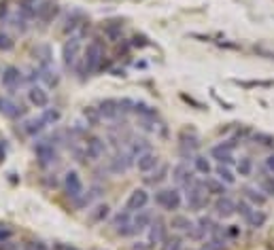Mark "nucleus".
Instances as JSON below:
<instances>
[{
    "label": "nucleus",
    "instance_id": "obj_40",
    "mask_svg": "<svg viewBox=\"0 0 274 250\" xmlns=\"http://www.w3.org/2000/svg\"><path fill=\"white\" fill-rule=\"evenodd\" d=\"M183 248V238L181 235H172V238H166L162 244V250H181Z\"/></svg>",
    "mask_w": 274,
    "mask_h": 250
},
{
    "label": "nucleus",
    "instance_id": "obj_5",
    "mask_svg": "<svg viewBox=\"0 0 274 250\" xmlns=\"http://www.w3.org/2000/svg\"><path fill=\"white\" fill-rule=\"evenodd\" d=\"M149 199H151V195H149L147 189H134V191L128 195V199H125V210H130V212L145 210L147 204H149Z\"/></svg>",
    "mask_w": 274,
    "mask_h": 250
},
{
    "label": "nucleus",
    "instance_id": "obj_28",
    "mask_svg": "<svg viewBox=\"0 0 274 250\" xmlns=\"http://www.w3.org/2000/svg\"><path fill=\"white\" fill-rule=\"evenodd\" d=\"M170 227L175 231H185L187 233L194 227V223L187 216H183V214H175V216H172V220H170Z\"/></svg>",
    "mask_w": 274,
    "mask_h": 250
},
{
    "label": "nucleus",
    "instance_id": "obj_50",
    "mask_svg": "<svg viewBox=\"0 0 274 250\" xmlns=\"http://www.w3.org/2000/svg\"><path fill=\"white\" fill-rule=\"evenodd\" d=\"M225 235H227V238H238V235H240V227L238 225H229L225 229Z\"/></svg>",
    "mask_w": 274,
    "mask_h": 250
},
{
    "label": "nucleus",
    "instance_id": "obj_47",
    "mask_svg": "<svg viewBox=\"0 0 274 250\" xmlns=\"http://www.w3.org/2000/svg\"><path fill=\"white\" fill-rule=\"evenodd\" d=\"M13 231L11 227H7V225H0V244H5V242H9L11 238H13Z\"/></svg>",
    "mask_w": 274,
    "mask_h": 250
},
{
    "label": "nucleus",
    "instance_id": "obj_39",
    "mask_svg": "<svg viewBox=\"0 0 274 250\" xmlns=\"http://www.w3.org/2000/svg\"><path fill=\"white\" fill-rule=\"evenodd\" d=\"M40 77L45 79V83H47L49 87L57 85V81H60V77H57V74H55V70H51L49 66H43V68H40Z\"/></svg>",
    "mask_w": 274,
    "mask_h": 250
},
{
    "label": "nucleus",
    "instance_id": "obj_26",
    "mask_svg": "<svg viewBox=\"0 0 274 250\" xmlns=\"http://www.w3.org/2000/svg\"><path fill=\"white\" fill-rule=\"evenodd\" d=\"M111 214V206L109 204H98L94 206V210H90V220L92 223H104Z\"/></svg>",
    "mask_w": 274,
    "mask_h": 250
},
{
    "label": "nucleus",
    "instance_id": "obj_19",
    "mask_svg": "<svg viewBox=\"0 0 274 250\" xmlns=\"http://www.w3.org/2000/svg\"><path fill=\"white\" fill-rule=\"evenodd\" d=\"M98 110L102 119H115L121 115V108H119V100H113V98H107L98 104Z\"/></svg>",
    "mask_w": 274,
    "mask_h": 250
},
{
    "label": "nucleus",
    "instance_id": "obj_2",
    "mask_svg": "<svg viewBox=\"0 0 274 250\" xmlns=\"http://www.w3.org/2000/svg\"><path fill=\"white\" fill-rule=\"evenodd\" d=\"M185 191H187V208H189V210L198 212L208 204V191H206L204 183H200V180H196V183L189 185Z\"/></svg>",
    "mask_w": 274,
    "mask_h": 250
},
{
    "label": "nucleus",
    "instance_id": "obj_53",
    "mask_svg": "<svg viewBox=\"0 0 274 250\" xmlns=\"http://www.w3.org/2000/svg\"><path fill=\"white\" fill-rule=\"evenodd\" d=\"M151 246H149V242H136L134 246H132V250H149Z\"/></svg>",
    "mask_w": 274,
    "mask_h": 250
},
{
    "label": "nucleus",
    "instance_id": "obj_11",
    "mask_svg": "<svg viewBox=\"0 0 274 250\" xmlns=\"http://www.w3.org/2000/svg\"><path fill=\"white\" fill-rule=\"evenodd\" d=\"M79 49H81V38L79 36H73L68 43L62 47V60H64V66L66 68H73L77 64V55H79Z\"/></svg>",
    "mask_w": 274,
    "mask_h": 250
},
{
    "label": "nucleus",
    "instance_id": "obj_41",
    "mask_svg": "<svg viewBox=\"0 0 274 250\" xmlns=\"http://www.w3.org/2000/svg\"><path fill=\"white\" fill-rule=\"evenodd\" d=\"M259 189H262L268 197H274V174H272V176H264V178H262V185H259Z\"/></svg>",
    "mask_w": 274,
    "mask_h": 250
},
{
    "label": "nucleus",
    "instance_id": "obj_48",
    "mask_svg": "<svg viewBox=\"0 0 274 250\" xmlns=\"http://www.w3.org/2000/svg\"><path fill=\"white\" fill-rule=\"evenodd\" d=\"M26 250H49V246L43 242H26Z\"/></svg>",
    "mask_w": 274,
    "mask_h": 250
},
{
    "label": "nucleus",
    "instance_id": "obj_27",
    "mask_svg": "<svg viewBox=\"0 0 274 250\" xmlns=\"http://www.w3.org/2000/svg\"><path fill=\"white\" fill-rule=\"evenodd\" d=\"M266 220H268V214L264 210H253V214L244 220V223H247V227H251V229H262L266 225Z\"/></svg>",
    "mask_w": 274,
    "mask_h": 250
},
{
    "label": "nucleus",
    "instance_id": "obj_1",
    "mask_svg": "<svg viewBox=\"0 0 274 250\" xmlns=\"http://www.w3.org/2000/svg\"><path fill=\"white\" fill-rule=\"evenodd\" d=\"M155 204L162 208V210H168V212H177L179 208L183 206V195L179 189H160L155 191Z\"/></svg>",
    "mask_w": 274,
    "mask_h": 250
},
{
    "label": "nucleus",
    "instance_id": "obj_10",
    "mask_svg": "<svg viewBox=\"0 0 274 250\" xmlns=\"http://www.w3.org/2000/svg\"><path fill=\"white\" fill-rule=\"evenodd\" d=\"M57 13H60V7H57L55 0H40L36 7V19L43 23H49L55 19Z\"/></svg>",
    "mask_w": 274,
    "mask_h": 250
},
{
    "label": "nucleus",
    "instance_id": "obj_55",
    "mask_svg": "<svg viewBox=\"0 0 274 250\" xmlns=\"http://www.w3.org/2000/svg\"><path fill=\"white\" fill-rule=\"evenodd\" d=\"M198 250H215V248H213V246H210L208 242H204V244H202V246H200Z\"/></svg>",
    "mask_w": 274,
    "mask_h": 250
},
{
    "label": "nucleus",
    "instance_id": "obj_8",
    "mask_svg": "<svg viewBox=\"0 0 274 250\" xmlns=\"http://www.w3.org/2000/svg\"><path fill=\"white\" fill-rule=\"evenodd\" d=\"M166 238H168V225L164 223V220L155 218L151 223V227H149V233H147L149 246H162Z\"/></svg>",
    "mask_w": 274,
    "mask_h": 250
},
{
    "label": "nucleus",
    "instance_id": "obj_36",
    "mask_svg": "<svg viewBox=\"0 0 274 250\" xmlns=\"http://www.w3.org/2000/svg\"><path fill=\"white\" fill-rule=\"evenodd\" d=\"M166 178H168V165H157V172L153 170V176L147 178V183L149 185H160Z\"/></svg>",
    "mask_w": 274,
    "mask_h": 250
},
{
    "label": "nucleus",
    "instance_id": "obj_3",
    "mask_svg": "<svg viewBox=\"0 0 274 250\" xmlns=\"http://www.w3.org/2000/svg\"><path fill=\"white\" fill-rule=\"evenodd\" d=\"M104 64V49L98 40H92V43L85 45V68L90 72H98Z\"/></svg>",
    "mask_w": 274,
    "mask_h": 250
},
{
    "label": "nucleus",
    "instance_id": "obj_52",
    "mask_svg": "<svg viewBox=\"0 0 274 250\" xmlns=\"http://www.w3.org/2000/svg\"><path fill=\"white\" fill-rule=\"evenodd\" d=\"M266 168H268V172H270V174H274V153L266 157Z\"/></svg>",
    "mask_w": 274,
    "mask_h": 250
},
{
    "label": "nucleus",
    "instance_id": "obj_9",
    "mask_svg": "<svg viewBox=\"0 0 274 250\" xmlns=\"http://www.w3.org/2000/svg\"><path fill=\"white\" fill-rule=\"evenodd\" d=\"M34 155H36V161L40 168H47V165L55 163V159H57V153H55L53 144H49V142H38L34 146Z\"/></svg>",
    "mask_w": 274,
    "mask_h": 250
},
{
    "label": "nucleus",
    "instance_id": "obj_43",
    "mask_svg": "<svg viewBox=\"0 0 274 250\" xmlns=\"http://www.w3.org/2000/svg\"><path fill=\"white\" fill-rule=\"evenodd\" d=\"M43 128H45V123H43L40 117H38V119H32V121H28V123L24 125V130H26L28 134H36V132H40Z\"/></svg>",
    "mask_w": 274,
    "mask_h": 250
},
{
    "label": "nucleus",
    "instance_id": "obj_24",
    "mask_svg": "<svg viewBox=\"0 0 274 250\" xmlns=\"http://www.w3.org/2000/svg\"><path fill=\"white\" fill-rule=\"evenodd\" d=\"M132 225V212L130 210H121L119 214H115V218H113V227H115V231H117L119 235Z\"/></svg>",
    "mask_w": 274,
    "mask_h": 250
},
{
    "label": "nucleus",
    "instance_id": "obj_38",
    "mask_svg": "<svg viewBox=\"0 0 274 250\" xmlns=\"http://www.w3.org/2000/svg\"><path fill=\"white\" fill-rule=\"evenodd\" d=\"M81 21H83V15H81V13H73V15H68V17H66V26H64V32H66V34H68V32H75Z\"/></svg>",
    "mask_w": 274,
    "mask_h": 250
},
{
    "label": "nucleus",
    "instance_id": "obj_20",
    "mask_svg": "<svg viewBox=\"0 0 274 250\" xmlns=\"http://www.w3.org/2000/svg\"><path fill=\"white\" fill-rule=\"evenodd\" d=\"M242 193H244V199L251 202L255 208H262V206H266V202H268V195H266L262 189H257V187H244Z\"/></svg>",
    "mask_w": 274,
    "mask_h": 250
},
{
    "label": "nucleus",
    "instance_id": "obj_44",
    "mask_svg": "<svg viewBox=\"0 0 274 250\" xmlns=\"http://www.w3.org/2000/svg\"><path fill=\"white\" fill-rule=\"evenodd\" d=\"M13 47H15V40H13L7 32H0V51H11Z\"/></svg>",
    "mask_w": 274,
    "mask_h": 250
},
{
    "label": "nucleus",
    "instance_id": "obj_12",
    "mask_svg": "<svg viewBox=\"0 0 274 250\" xmlns=\"http://www.w3.org/2000/svg\"><path fill=\"white\" fill-rule=\"evenodd\" d=\"M213 208H215V214H217L219 218H229V216L236 214V202L232 197H227V195H221V197L215 199Z\"/></svg>",
    "mask_w": 274,
    "mask_h": 250
},
{
    "label": "nucleus",
    "instance_id": "obj_45",
    "mask_svg": "<svg viewBox=\"0 0 274 250\" xmlns=\"http://www.w3.org/2000/svg\"><path fill=\"white\" fill-rule=\"evenodd\" d=\"M187 235H189V238H192V240L200 242V240H204V238H206V235H208V233H206L204 229H202V227H200V225L196 223V225H194V227H192L189 231H187Z\"/></svg>",
    "mask_w": 274,
    "mask_h": 250
},
{
    "label": "nucleus",
    "instance_id": "obj_35",
    "mask_svg": "<svg viewBox=\"0 0 274 250\" xmlns=\"http://www.w3.org/2000/svg\"><path fill=\"white\" fill-rule=\"evenodd\" d=\"M253 210H255V206L251 204V202H247V199H240V202H236V214H240L244 220H247L251 214H253Z\"/></svg>",
    "mask_w": 274,
    "mask_h": 250
},
{
    "label": "nucleus",
    "instance_id": "obj_4",
    "mask_svg": "<svg viewBox=\"0 0 274 250\" xmlns=\"http://www.w3.org/2000/svg\"><path fill=\"white\" fill-rule=\"evenodd\" d=\"M234 148H236V142L234 140H227V142H221L217 146L210 148V157L217 161L219 165H234Z\"/></svg>",
    "mask_w": 274,
    "mask_h": 250
},
{
    "label": "nucleus",
    "instance_id": "obj_32",
    "mask_svg": "<svg viewBox=\"0 0 274 250\" xmlns=\"http://www.w3.org/2000/svg\"><path fill=\"white\" fill-rule=\"evenodd\" d=\"M36 0H19V13L24 17H36Z\"/></svg>",
    "mask_w": 274,
    "mask_h": 250
},
{
    "label": "nucleus",
    "instance_id": "obj_46",
    "mask_svg": "<svg viewBox=\"0 0 274 250\" xmlns=\"http://www.w3.org/2000/svg\"><path fill=\"white\" fill-rule=\"evenodd\" d=\"M253 140L259 142L262 146H274V138H272L270 134H255V136H253Z\"/></svg>",
    "mask_w": 274,
    "mask_h": 250
},
{
    "label": "nucleus",
    "instance_id": "obj_54",
    "mask_svg": "<svg viewBox=\"0 0 274 250\" xmlns=\"http://www.w3.org/2000/svg\"><path fill=\"white\" fill-rule=\"evenodd\" d=\"M7 157V146H5V142L3 140H0V161H3Z\"/></svg>",
    "mask_w": 274,
    "mask_h": 250
},
{
    "label": "nucleus",
    "instance_id": "obj_29",
    "mask_svg": "<svg viewBox=\"0 0 274 250\" xmlns=\"http://www.w3.org/2000/svg\"><path fill=\"white\" fill-rule=\"evenodd\" d=\"M215 174H217V178L225 185H234L236 183V176H234L232 170H229V165H217V168H215Z\"/></svg>",
    "mask_w": 274,
    "mask_h": 250
},
{
    "label": "nucleus",
    "instance_id": "obj_31",
    "mask_svg": "<svg viewBox=\"0 0 274 250\" xmlns=\"http://www.w3.org/2000/svg\"><path fill=\"white\" fill-rule=\"evenodd\" d=\"M40 119H43V123H45V125H55L57 121L62 119V113L57 108H43Z\"/></svg>",
    "mask_w": 274,
    "mask_h": 250
},
{
    "label": "nucleus",
    "instance_id": "obj_30",
    "mask_svg": "<svg viewBox=\"0 0 274 250\" xmlns=\"http://www.w3.org/2000/svg\"><path fill=\"white\" fill-rule=\"evenodd\" d=\"M236 172H238V176H242V178L251 176V174H253V159H251V157H240V159L236 161Z\"/></svg>",
    "mask_w": 274,
    "mask_h": 250
},
{
    "label": "nucleus",
    "instance_id": "obj_7",
    "mask_svg": "<svg viewBox=\"0 0 274 250\" xmlns=\"http://www.w3.org/2000/svg\"><path fill=\"white\" fill-rule=\"evenodd\" d=\"M64 189H66V195L73 197V199H79L83 195V180H81L79 172H75V170L66 172V176H64Z\"/></svg>",
    "mask_w": 274,
    "mask_h": 250
},
{
    "label": "nucleus",
    "instance_id": "obj_21",
    "mask_svg": "<svg viewBox=\"0 0 274 250\" xmlns=\"http://www.w3.org/2000/svg\"><path fill=\"white\" fill-rule=\"evenodd\" d=\"M22 113L24 110L19 104H15L9 98H0V115H5L9 119H17V117H22Z\"/></svg>",
    "mask_w": 274,
    "mask_h": 250
},
{
    "label": "nucleus",
    "instance_id": "obj_42",
    "mask_svg": "<svg viewBox=\"0 0 274 250\" xmlns=\"http://www.w3.org/2000/svg\"><path fill=\"white\" fill-rule=\"evenodd\" d=\"M147 151H149V148H147L145 140H134L132 146H130V155H132V157L136 159L138 155H142V153H147Z\"/></svg>",
    "mask_w": 274,
    "mask_h": 250
},
{
    "label": "nucleus",
    "instance_id": "obj_15",
    "mask_svg": "<svg viewBox=\"0 0 274 250\" xmlns=\"http://www.w3.org/2000/svg\"><path fill=\"white\" fill-rule=\"evenodd\" d=\"M136 170L138 172H142V174H149V172H153L157 165H160V157L155 155V153H151V151H147V153H142V155H138L136 157Z\"/></svg>",
    "mask_w": 274,
    "mask_h": 250
},
{
    "label": "nucleus",
    "instance_id": "obj_13",
    "mask_svg": "<svg viewBox=\"0 0 274 250\" xmlns=\"http://www.w3.org/2000/svg\"><path fill=\"white\" fill-rule=\"evenodd\" d=\"M172 178H175V183H177L179 187H185V189L196 183L194 170H189V165H187V163L175 165V170H172Z\"/></svg>",
    "mask_w": 274,
    "mask_h": 250
},
{
    "label": "nucleus",
    "instance_id": "obj_49",
    "mask_svg": "<svg viewBox=\"0 0 274 250\" xmlns=\"http://www.w3.org/2000/svg\"><path fill=\"white\" fill-rule=\"evenodd\" d=\"M147 45H149V43H147V38H145V36H138V34H136V36L132 38V47L142 49V47H147Z\"/></svg>",
    "mask_w": 274,
    "mask_h": 250
},
{
    "label": "nucleus",
    "instance_id": "obj_34",
    "mask_svg": "<svg viewBox=\"0 0 274 250\" xmlns=\"http://www.w3.org/2000/svg\"><path fill=\"white\" fill-rule=\"evenodd\" d=\"M83 117L85 121H88V125H100V121H102V115H100V110L96 106H88L83 110Z\"/></svg>",
    "mask_w": 274,
    "mask_h": 250
},
{
    "label": "nucleus",
    "instance_id": "obj_33",
    "mask_svg": "<svg viewBox=\"0 0 274 250\" xmlns=\"http://www.w3.org/2000/svg\"><path fill=\"white\" fill-rule=\"evenodd\" d=\"M134 113L140 115V117H145V119L157 117V110H155L153 106H149L147 102H136V104H134Z\"/></svg>",
    "mask_w": 274,
    "mask_h": 250
},
{
    "label": "nucleus",
    "instance_id": "obj_16",
    "mask_svg": "<svg viewBox=\"0 0 274 250\" xmlns=\"http://www.w3.org/2000/svg\"><path fill=\"white\" fill-rule=\"evenodd\" d=\"M136 161H134V157L130 155V153H117L113 159H111V172H115V174H123L128 168H132Z\"/></svg>",
    "mask_w": 274,
    "mask_h": 250
},
{
    "label": "nucleus",
    "instance_id": "obj_18",
    "mask_svg": "<svg viewBox=\"0 0 274 250\" xmlns=\"http://www.w3.org/2000/svg\"><path fill=\"white\" fill-rule=\"evenodd\" d=\"M0 81H3V85L7 87V89H17V85L22 83V72L17 70L15 66H7L5 70H3V74H0Z\"/></svg>",
    "mask_w": 274,
    "mask_h": 250
},
{
    "label": "nucleus",
    "instance_id": "obj_6",
    "mask_svg": "<svg viewBox=\"0 0 274 250\" xmlns=\"http://www.w3.org/2000/svg\"><path fill=\"white\" fill-rule=\"evenodd\" d=\"M104 153H107L104 138H100V136L88 138V142H85V157L92 159V161H98V159L104 157Z\"/></svg>",
    "mask_w": 274,
    "mask_h": 250
},
{
    "label": "nucleus",
    "instance_id": "obj_22",
    "mask_svg": "<svg viewBox=\"0 0 274 250\" xmlns=\"http://www.w3.org/2000/svg\"><path fill=\"white\" fill-rule=\"evenodd\" d=\"M204 187L208 191V195H215V197H221V195H225V193H227V189H225L227 185L221 183L219 178H213V176L204 178Z\"/></svg>",
    "mask_w": 274,
    "mask_h": 250
},
{
    "label": "nucleus",
    "instance_id": "obj_23",
    "mask_svg": "<svg viewBox=\"0 0 274 250\" xmlns=\"http://www.w3.org/2000/svg\"><path fill=\"white\" fill-rule=\"evenodd\" d=\"M102 32H104V36L111 40V43H119L121 34H123V26L119 21H109V23H104Z\"/></svg>",
    "mask_w": 274,
    "mask_h": 250
},
{
    "label": "nucleus",
    "instance_id": "obj_14",
    "mask_svg": "<svg viewBox=\"0 0 274 250\" xmlns=\"http://www.w3.org/2000/svg\"><path fill=\"white\" fill-rule=\"evenodd\" d=\"M134 216H132V233L136 235V233H142V231H147L149 227H151V223H153V214H151V210H138V212H132Z\"/></svg>",
    "mask_w": 274,
    "mask_h": 250
},
{
    "label": "nucleus",
    "instance_id": "obj_17",
    "mask_svg": "<svg viewBox=\"0 0 274 250\" xmlns=\"http://www.w3.org/2000/svg\"><path fill=\"white\" fill-rule=\"evenodd\" d=\"M28 100H30V104L36 108H47L49 106V93L45 87L34 85V87L28 89Z\"/></svg>",
    "mask_w": 274,
    "mask_h": 250
},
{
    "label": "nucleus",
    "instance_id": "obj_37",
    "mask_svg": "<svg viewBox=\"0 0 274 250\" xmlns=\"http://www.w3.org/2000/svg\"><path fill=\"white\" fill-rule=\"evenodd\" d=\"M34 55L40 60L43 66H49V62H51V49L47 45H36L34 47Z\"/></svg>",
    "mask_w": 274,
    "mask_h": 250
},
{
    "label": "nucleus",
    "instance_id": "obj_51",
    "mask_svg": "<svg viewBox=\"0 0 274 250\" xmlns=\"http://www.w3.org/2000/svg\"><path fill=\"white\" fill-rule=\"evenodd\" d=\"M53 250H79V248L70 246V244H64V242H57V244H53Z\"/></svg>",
    "mask_w": 274,
    "mask_h": 250
},
{
    "label": "nucleus",
    "instance_id": "obj_25",
    "mask_svg": "<svg viewBox=\"0 0 274 250\" xmlns=\"http://www.w3.org/2000/svg\"><path fill=\"white\" fill-rule=\"evenodd\" d=\"M192 163H194V172L202 174V176H204V178H208V176H210V172H213L210 159H206L204 155H194Z\"/></svg>",
    "mask_w": 274,
    "mask_h": 250
}]
</instances>
